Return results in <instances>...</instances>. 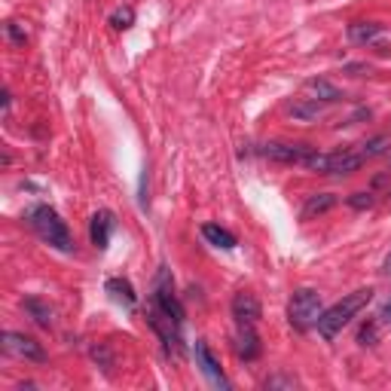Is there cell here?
Returning a JSON list of instances; mask_svg holds the SVG:
<instances>
[{"label":"cell","mask_w":391,"mask_h":391,"mask_svg":"<svg viewBox=\"0 0 391 391\" xmlns=\"http://www.w3.org/2000/svg\"><path fill=\"white\" fill-rule=\"evenodd\" d=\"M370 300H373V291H370V287H361V291H355V294H346L339 303H333L330 309L321 312V318H318L315 327H318V333L324 339H333L361 309H367Z\"/></svg>","instance_id":"obj_1"},{"label":"cell","mask_w":391,"mask_h":391,"mask_svg":"<svg viewBox=\"0 0 391 391\" xmlns=\"http://www.w3.org/2000/svg\"><path fill=\"white\" fill-rule=\"evenodd\" d=\"M31 227L37 229V236H40L46 245L59 248L64 251V254H71L73 251V239H71V229L64 227V220L59 217V211L49 208V205H37V208H31Z\"/></svg>","instance_id":"obj_2"},{"label":"cell","mask_w":391,"mask_h":391,"mask_svg":"<svg viewBox=\"0 0 391 391\" xmlns=\"http://www.w3.org/2000/svg\"><path fill=\"white\" fill-rule=\"evenodd\" d=\"M324 312L321 306V294L312 291V287H300V291H294L291 303H287V318H291V324L296 330H309L318 324Z\"/></svg>","instance_id":"obj_3"},{"label":"cell","mask_w":391,"mask_h":391,"mask_svg":"<svg viewBox=\"0 0 391 391\" xmlns=\"http://www.w3.org/2000/svg\"><path fill=\"white\" fill-rule=\"evenodd\" d=\"M303 165L318 174H351L364 165V156H361V150H339V153H315L312 150Z\"/></svg>","instance_id":"obj_4"},{"label":"cell","mask_w":391,"mask_h":391,"mask_svg":"<svg viewBox=\"0 0 391 391\" xmlns=\"http://www.w3.org/2000/svg\"><path fill=\"white\" fill-rule=\"evenodd\" d=\"M153 303L160 306L162 312H169L174 321L184 324V306L181 300L174 296V282H172V272L169 269H160V275H156V284H153Z\"/></svg>","instance_id":"obj_5"},{"label":"cell","mask_w":391,"mask_h":391,"mask_svg":"<svg viewBox=\"0 0 391 391\" xmlns=\"http://www.w3.org/2000/svg\"><path fill=\"white\" fill-rule=\"evenodd\" d=\"M260 153H263L269 162L303 165V162H306V156L312 153V147H309V144H294V141H272V144H266Z\"/></svg>","instance_id":"obj_6"},{"label":"cell","mask_w":391,"mask_h":391,"mask_svg":"<svg viewBox=\"0 0 391 391\" xmlns=\"http://www.w3.org/2000/svg\"><path fill=\"white\" fill-rule=\"evenodd\" d=\"M4 351L6 355H16V358H25V361H37V364L46 361V351H43L40 342L25 337V333H16V330L4 333Z\"/></svg>","instance_id":"obj_7"},{"label":"cell","mask_w":391,"mask_h":391,"mask_svg":"<svg viewBox=\"0 0 391 391\" xmlns=\"http://www.w3.org/2000/svg\"><path fill=\"white\" fill-rule=\"evenodd\" d=\"M147 321H150V327H153V330L162 337L165 349H169V351H172V349H178V342H181V337H178V327H181V324L174 321L169 312H162L160 306L153 303V306H150V312H147Z\"/></svg>","instance_id":"obj_8"},{"label":"cell","mask_w":391,"mask_h":391,"mask_svg":"<svg viewBox=\"0 0 391 391\" xmlns=\"http://www.w3.org/2000/svg\"><path fill=\"white\" fill-rule=\"evenodd\" d=\"M193 351H196V367L202 370V376H208L217 388H229L227 376H223V370H220V361L214 358V351L208 349V342L199 339V342H196V349H193Z\"/></svg>","instance_id":"obj_9"},{"label":"cell","mask_w":391,"mask_h":391,"mask_svg":"<svg viewBox=\"0 0 391 391\" xmlns=\"http://www.w3.org/2000/svg\"><path fill=\"white\" fill-rule=\"evenodd\" d=\"M260 300L254 294L248 291H239L236 296H232V318H236L239 324H257L260 321Z\"/></svg>","instance_id":"obj_10"},{"label":"cell","mask_w":391,"mask_h":391,"mask_svg":"<svg viewBox=\"0 0 391 391\" xmlns=\"http://www.w3.org/2000/svg\"><path fill=\"white\" fill-rule=\"evenodd\" d=\"M303 95L312 98V101H318V104H337V101H342V92L333 86V83L318 80V77L303 83Z\"/></svg>","instance_id":"obj_11"},{"label":"cell","mask_w":391,"mask_h":391,"mask_svg":"<svg viewBox=\"0 0 391 391\" xmlns=\"http://www.w3.org/2000/svg\"><path fill=\"white\" fill-rule=\"evenodd\" d=\"M110 232H114V214H110V211H95V214H92V220H89L92 245H95L98 251H104L107 241H110Z\"/></svg>","instance_id":"obj_12"},{"label":"cell","mask_w":391,"mask_h":391,"mask_svg":"<svg viewBox=\"0 0 391 391\" xmlns=\"http://www.w3.org/2000/svg\"><path fill=\"white\" fill-rule=\"evenodd\" d=\"M236 355L241 361H254L260 355V337L254 333V324H241L236 333Z\"/></svg>","instance_id":"obj_13"},{"label":"cell","mask_w":391,"mask_h":391,"mask_svg":"<svg viewBox=\"0 0 391 391\" xmlns=\"http://www.w3.org/2000/svg\"><path fill=\"white\" fill-rule=\"evenodd\" d=\"M287 114H291L294 119H300V123H312V119H318L324 114V104H318V101H312V98H296L287 104Z\"/></svg>","instance_id":"obj_14"},{"label":"cell","mask_w":391,"mask_h":391,"mask_svg":"<svg viewBox=\"0 0 391 391\" xmlns=\"http://www.w3.org/2000/svg\"><path fill=\"white\" fill-rule=\"evenodd\" d=\"M333 205H337V196H333V193H315V196L306 199L300 217L303 220H312V217H318V214H327Z\"/></svg>","instance_id":"obj_15"},{"label":"cell","mask_w":391,"mask_h":391,"mask_svg":"<svg viewBox=\"0 0 391 391\" xmlns=\"http://www.w3.org/2000/svg\"><path fill=\"white\" fill-rule=\"evenodd\" d=\"M202 239L208 241V245L220 248V251H232V248H236V236H232L229 229L217 227V223H205V227H202Z\"/></svg>","instance_id":"obj_16"},{"label":"cell","mask_w":391,"mask_h":391,"mask_svg":"<svg viewBox=\"0 0 391 391\" xmlns=\"http://www.w3.org/2000/svg\"><path fill=\"white\" fill-rule=\"evenodd\" d=\"M379 34H383V25H376V22H351L349 25L351 43H373Z\"/></svg>","instance_id":"obj_17"},{"label":"cell","mask_w":391,"mask_h":391,"mask_svg":"<svg viewBox=\"0 0 391 391\" xmlns=\"http://www.w3.org/2000/svg\"><path fill=\"white\" fill-rule=\"evenodd\" d=\"M107 294L114 296L116 303H126L128 309L138 303V296H135V291H132V284L126 282V278H107Z\"/></svg>","instance_id":"obj_18"},{"label":"cell","mask_w":391,"mask_h":391,"mask_svg":"<svg viewBox=\"0 0 391 391\" xmlns=\"http://www.w3.org/2000/svg\"><path fill=\"white\" fill-rule=\"evenodd\" d=\"M22 306H25V312L31 315L37 324H40V327H52V309L43 300H37V296H28Z\"/></svg>","instance_id":"obj_19"},{"label":"cell","mask_w":391,"mask_h":391,"mask_svg":"<svg viewBox=\"0 0 391 391\" xmlns=\"http://www.w3.org/2000/svg\"><path fill=\"white\" fill-rule=\"evenodd\" d=\"M385 150H388L385 135H376V138H370V141L361 144V156H364V160H376V156H383Z\"/></svg>","instance_id":"obj_20"},{"label":"cell","mask_w":391,"mask_h":391,"mask_svg":"<svg viewBox=\"0 0 391 391\" xmlns=\"http://www.w3.org/2000/svg\"><path fill=\"white\" fill-rule=\"evenodd\" d=\"M110 25L116 28V31H126V28L135 25V9L132 6H116L114 13H110Z\"/></svg>","instance_id":"obj_21"},{"label":"cell","mask_w":391,"mask_h":391,"mask_svg":"<svg viewBox=\"0 0 391 391\" xmlns=\"http://www.w3.org/2000/svg\"><path fill=\"white\" fill-rule=\"evenodd\" d=\"M373 205H376L373 193H351L349 196V208H355V211H367V208H373Z\"/></svg>","instance_id":"obj_22"},{"label":"cell","mask_w":391,"mask_h":391,"mask_svg":"<svg viewBox=\"0 0 391 391\" xmlns=\"http://www.w3.org/2000/svg\"><path fill=\"white\" fill-rule=\"evenodd\" d=\"M266 388H296V379L294 376H269L266 379Z\"/></svg>","instance_id":"obj_23"},{"label":"cell","mask_w":391,"mask_h":391,"mask_svg":"<svg viewBox=\"0 0 391 391\" xmlns=\"http://www.w3.org/2000/svg\"><path fill=\"white\" fill-rule=\"evenodd\" d=\"M6 34H9V40H13V43H25L28 40V34L18 28V22H9L6 25Z\"/></svg>","instance_id":"obj_24"},{"label":"cell","mask_w":391,"mask_h":391,"mask_svg":"<svg viewBox=\"0 0 391 391\" xmlns=\"http://www.w3.org/2000/svg\"><path fill=\"white\" fill-rule=\"evenodd\" d=\"M92 358H95V361H101V367H104L107 373H110V355H107V349H104V346L92 349Z\"/></svg>","instance_id":"obj_25"},{"label":"cell","mask_w":391,"mask_h":391,"mask_svg":"<svg viewBox=\"0 0 391 391\" xmlns=\"http://www.w3.org/2000/svg\"><path fill=\"white\" fill-rule=\"evenodd\" d=\"M361 342H364V346H373V342H376V327H373V324H367V327L361 330Z\"/></svg>","instance_id":"obj_26"},{"label":"cell","mask_w":391,"mask_h":391,"mask_svg":"<svg viewBox=\"0 0 391 391\" xmlns=\"http://www.w3.org/2000/svg\"><path fill=\"white\" fill-rule=\"evenodd\" d=\"M383 318L391 324V300H388V306H385V312H383Z\"/></svg>","instance_id":"obj_27"},{"label":"cell","mask_w":391,"mask_h":391,"mask_svg":"<svg viewBox=\"0 0 391 391\" xmlns=\"http://www.w3.org/2000/svg\"><path fill=\"white\" fill-rule=\"evenodd\" d=\"M385 275H391V254H388V260H385Z\"/></svg>","instance_id":"obj_28"},{"label":"cell","mask_w":391,"mask_h":391,"mask_svg":"<svg viewBox=\"0 0 391 391\" xmlns=\"http://www.w3.org/2000/svg\"><path fill=\"white\" fill-rule=\"evenodd\" d=\"M388 205H391V193H388Z\"/></svg>","instance_id":"obj_29"}]
</instances>
